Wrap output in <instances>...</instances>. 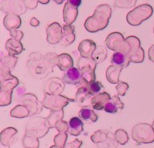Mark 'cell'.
Segmentation results:
<instances>
[{"label":"cell","instance_id":"24","mask_svg":"<svg viewBox=\"0 0 154 148\" xmlns=\"http://www.w3.org/2000/svg\"><path fill=\"white\" fill-rule=\"evenodd\" d=\"M111 62L112 65L116 66H119L121 67L122 68H126L129 66L130 59L128 57V55L125 53L119 52V51H116L112 56L111 59Z\"/></svg>","mask_w":154,"mask_h":148},{"label":"cell","instance_id":"49","mask_svg":"<svg viewBox=\"0 0 154 148\" xmlns=\"http://www.w3.org/2000/svg\"><path fill=\"white\" fill-rule=\"evenodd\" d=\"M67 2H69L71 5H72V6L78 7L81 5L82 0H67Z\"/></svg>","mask_w":154,"mask_h":148},{"label":"cell","instance_id":"4","mask_svg":"<svg viewBox=\"0 0 154 148\" xmlns=\"http://www.w3.org/2000/svg\"><path fill=\"white\" fill-rule=\"evenodd\" d=\"M132 139L138 144L152 143L154 142V129L148 123H139L133 127Z\"/></svg>","mask_w":154,"mask_h":148},{"label":"cell","instance_id":"45","mask_svg":"<svg viewBox=\"0 0 154 148\" xmlns=\"http://www.w3.org/2000/svg\"><path fill=\"white\" fill-rule=\"evenodd\" d=\"M23 2L26 5V8L30 10L35 9L38 3V0H23Z\"/></svg>","mask_w":154,"mask_h":148},{"label":"cell","instance_id":"22","mask_svg":"<svg viewBox=\"0 0 154 148\" xmlns=\"http://www.w3.org/2000/svg\"><path fill=\"white\" fill-rule=\"evenodd\" d=\"M84 131V124L80 118L73 117L69 120L68 122V130L67 132L71 135L78 136Z\"/></svg>","mask_w":154,"mask_h":148},{"label":"cell","instance_id":"36","mask_svg":"<svg viewBox=\"0 0 154 148\" xmlns=\"http://www.w3.org/2000/svg\"><path fill=\"white\" fill-rule=\"evenodd\" d=\"M114 136H115L116 141L118 143L121 144V145H125L128 141V135L127 132L125 131V130H117L116 131Z\"/></svg>","mask_w":154,"mask_h":148},{"label":"cell","instance_id":"52","mask_svg":"<svg viewBox=\"0 0 154 148\" xmlns=\"http://www.w3.org/2000/svg\"><path fill=\"white\" fill-rule=\"evenodd\" d=\"M53 1H54V2H55V3H56V4H62L63 2H64L65 0H53Z\"/></svg>","mask_w":154,"mask_h":148},{"label":"cell","instance_id":"1","mask_svg":"<svg viewBox=\"0 0 154 148\" xmlns=\"http://www.w3.org/2000/svg\"><path fill=\"white\" fill-rule=\"evenodd\" d=\"M57 58L55 53H48L45 56L40 53H32L26 65L30 74L37 79H43L52 72L54 67L57 65Z\"/></svg>","mask_w":154,"mask_h":148},{"label":"cell","instance_id":"41","mask_svg":"<svg viewBox=\"0 0 154 148\" xmlns=\"http://www.w3.org/2000/svg\"><path fill=\"white\" fill-rule=\"evenodd\" d=\"M128 88H129V85L127 83L120 81L118 83L116 86V91H117L119 96H125Z\"/></svg>","mask_w":154,"mask_h":148},{"label":"cell","instance_id":"9","mask_svg":"<svg viewBox=\"0 0 154 148\" xmlns=\"http://www.w3.org/2000/svg\"><path fill=\"white\" fill-rule=\"evenodd\" d=\"M114 139L112 133L106 130L98 131L91 136V141L97 144L100 148H116L117 143Z\"/></svg>","mask_w":154,"mask_h":148},{"label":"cell","instance_id":"30","mask_svg":"<svg viewBox=\"0 0 154 148\" xmlns=\"http://www.w3.org/2000/svg\"><path fill=\"white\" fill-rule=\"evenodd\" d=\"M17 130L12 127H9L7 129L3 130L1 133V143L2 145L6 146H9L10 143L11 141L12 137L14 136V134H16Z\"/></svg>","mask_w":154,"mask_h":148},{"label":"cell","instance_id":"3","mask_svg":"<svg viewBox=\"0 0 154 148\" xmlns=\"http://www.w3.org/2000/svg\"><path fill=\"white\" fill-rule=\"evenodd\" d=\"M153 9L149 4H141L128 13L126 19L131 26H139L152 15Z\"/></svg>","mask_w":154,"mask_h":148},{"label":"cell","instance_id":"26","mask_svg":"<svg viewBox=\"0 0 154 148\" xmlns=\"http://www.w3.org/2000/svg\"><path fill=\"white\" fill-rule=\"evenodd\" d=\"M19 79L16 77L10 74L8 76L1 79V90L3 91H13L19 85Z\"/></svg>","mask_w":154,"mask_h":148},{"label":"cell","instance_id":"25","mask_svg":"<svg viewBox=\"0 0 154 148\" xmlns=\"http://www.w3.org/2000/svg\"><path fill=\"white\" fill-rule=\"evenodd\" d=\"M73 59L71 55L66 53H63L61 55H58L57 58V66L63 71H67L72 67H73Z\"/></svg>","mask_w":154,"mask_h":148},{"label":"cell","instance_id":"19","mask_svg":"<svg viewBox=\"0 0 154 148\" xmlns=\"http://www.w3.org/2000/svg\"><path fill=\"white\" fill-rule=\"evenodd\" d=\"M75 39V27L72 25H67L65 24L63 26V34L62 38L60 43L61 45L67 46L71 45L74 43Z\"/></svg>","mask_w":154,"mask_h":148},{"label":"cell","instance_id":"15","mask_svg":"<svg viewBox=\"0 0 154 148\" xmlns=\"http://www.w3.org/2000/svg\"><path fill=\"white\" fill-rule=\"evenodd\" d=\"M83 76L80 71L77 67H72L71 69L66 71L63 76V80L64 81L65 83L69 84V85H80L83 82Z\"/></svg>","mask_w":154,"mask_h":148},{"label":"cell","instance_id":"12","mask_svg":"<svg viewBox=\"0 0 154 148\" xmlns=\"http://www.w3.org/2000/svg\"><path fill=\"white\" fill-rule=\"evenodd\" d=\"M64 81L63 79L57 77H52L46 81L43 91L44 93L48 95H60L64 91Z\"/></svg>","mask_w":154,"mask_h":148},{"label":"cell","instance_id":"35","mask_svg":"<svg viewBox=\"0 0 154 148\" xmlns=\"http://www.w3.org/2000/svg\"><path fill=\"white\" fill-rule=\"evenodd\" d=\"M12 100V91H0V106L5 107L11 104Z\"/></svg>","mask_w":154,"mask_h":148},{"label":"cell","instance_id":"23","mask_svg":"<svg viewBox=\"0 0 154 148\" xmlns=\"http://www.w3.org/2000/svg\"><path fill=\"white\" fill-rule=\"evenodd\" d=\"M122 67L116 65H111L106 71V78L109 83L112 84L118 83L120 82V75L122 71Z\"/></svg>","mask_w":154,"mask_h":148},{"label":"cell","instance_id":"48","mask_svg":"<svg viewBox=\"0 0 154 148\" xmlns=\"http://www.w3.org/2000/svg\"><path fill=\"white\" fill-rule=\"evenodd\" d=\"M149 59L151 62H154V45L151 46L149 49Z\"/></svg>","mask_w":154,"mask_h":148},{"label":"cell","instance_id":"29","mask_svg":"<svg viewBox=\"0 0 154 148\" xmlns=\"http://www.w3.org/2000/svg\"><path fill=\"white\" fill-rule=\"evenodd\" d=\"M107 55H108V50L103 46H96V50L94 51L91 58L98 64L106 59Z\"/></svg>","mask_w":154,"mask_h":148},{"label":"cell","instance_id":"39","mask_svg":"<svg viewBox=\"0 0 154 148\" xmlns=\"http://www.w3.org/2000/svg\"><path fill=\"white\" fill-rule=\"evenodd\" d=\"M136 2L137 0H115V6L118 8H131Z\"/></svg>","mask_w":154,"mask_h":148},{"label":"cell","instance_id":"51","mask_svg":"<svg viewBox=\"0 0 154 148\" xmlns=\"http://www.w3.org/2000/svg\"><path fill=\"white\" fill-rule=\"evenodd\" d=\"M38 1L39 3L43 5L48 4V3H49V2H50V0H38Z\"/></svg>","mask_w":154,"mask_h":148},{"label":"cell","instance_id":"38","mask_svg":"<svg viewBox=\"0 0 154 148\" xmlns=\"http://www.w3.org/2000/svg\"><path fill=\"white\" fill-rule=\"evenodd\" d=\"M88 86L89 91L91 93V95H96L97 94L100 93V91L103 88V84L99 81H94L91 83H88Z\"/></svg>","mask_w":154,"mask_h":148},{"label":"cell","instance_id":"11","mask_svg":"<svg viewBox=\"0 0 154 148\" xmlns=\"http://www.w3.org/2000/svg\"><path fill=\"white\" fill-rule=\"evenodd\" d=\"M88 84V83L83 79V82L79 85L75 96V101H76L78 105L82 108H88L91 107V98L94 95H91L89 91Z\"/></svg>","mask_w":154,"mask_h":148},{"label":"cell","instance_id":"10","mask_svg":"<svg viewBox=\"0 0 154 148\" xmlns=\"http://www.w3.org/2000/svg\"><path fill=\"white\" fill-rule=\"evenodd\" d=\"M0 8L4 13L17 15L24 14L27 9L23 0H0Z\"/></svg>","mask_w":154,"mask_h":148},{"label":"cell","instance_id":"7","mask_svg":"<svg viewBox=\"0 0 154 148\" xmlns=\"http://www.w3.org/2000/svg\"><path fill=\"white\" fill-rule=\"evenodd\" d=\"M96 63L92 58L80 57L77 62V68L80 71L84 81L88 83H91L96 81Z\"/></svg>","mask_w":154,"mask_h":148},{"label":"cell","instance_id":"31","mask_svg":"<svg viewBox=\"0 0 154 148\" xmlns=\"http://www.w3.org/2000/svg\"><path fill=\"white\" fill-rule=\"evenodd\" d=\"M63 110H51V114L48 116L47 118V120H48V123H49V126H50L51 128H53L55 127L56 122H59L60 120L63 119Z\"/></svg>","mask_w":154,"mask_h":148},{"label":"cell","instance_id":"13","mask_svg":"<svg viewBox=\"0 0 154 148\" xmlns=\"http://www.w3.org/2000/svg\"><path fill=\"white\" fill-rule=\"evenodd\" d=\"M22 103L25 105L30 110V116L40 113L43 109V103L37 99L34 94L27 93L23 95L21 98Z\"/></svg>","mask_w":154,"mask_h":148},{"label":"cell","instance_id":"28","mask_svg":"<svg viewBox=\"0 0 154 148\" xmlns=\"http://www.w3.org/2000/svg\"><path fill=\"white\" fill-rule=\"evenodd\" d=\"M11 116L18 119H23L30 116V110L25 105H17L11 110Z\"/></svg>","mask_w":154,"mask_h":148},{"label":"cell","instance_id":"27","mask_svg":"<svg viewBox=\"0 0 154 148\" xmlns=\"http://www.w3.org/2000/svg\"><path fill=\"white\" fill-rule=\"evenodd\" d=\"M79 117L86 122H95L98 120V115L90 108H82L79 111Z\"/></svg>","mask_w":154,"mask_h":148},{"label":"cell","instance_id":"55","mask_svg":"<svg viewBox=\"0 0 154 148\" xmlns=\"http://www.w3.org/2000/svg\"><path fill=\"white\" fill-rule=\"evenodd\" d=\"M153 33H154V27H153Z\"/></svg>","mask_w":154,"mask_h":148},{"label":"cell","instance_id":"33","mask_svg":"<svg viewBox=\"0 0 154 148\" xmlns=\"http://www.w3.org/2000/svg\"><path fill=\"white\" fill-rule=\"evenodd\" d=\"M18 61V58L12 55H7V56H2L1 59V67H5L11 71L14 69L15 65Z\"/></svg>","mask_w":154,"mask_h":148},{"label":"cell","instance_id":"2","mask_svg":"<svg viewBox=\"0 0 154 148\" xmlns=\"http://www.w3.org/2000/svg\"><path fill=\"white\" fill-rule=\"evenodd\" d=\"M112 16V8L108 4H101L94 11L92 16L88 17L85 20L84 27L90 33H96L97 31L105 29L108 25Z\"/></svg>","mask_w":154,"mask_h":148},{"label":"cell","instance_id":"54","mask_svg":"<svg viewBox=\"0 0 154 148\" xmlns=\"http://www.w3.org/2000/svg\"><path fill=\"white\" fill-rule=\"evenodd\" d=\"M152 127H153V129H154V120H153V122H152Z\"/></svg>","mask_w":154,"mask_h":148},{"label":"cell","instance_id":"21","mask_svg":"<svg viewBox=\"0 0 154 148\" xmlns=\"http://www.w3.org/2000/svg\"><path fill=\"white\" fill-rule=\"evenodd\" d=\"M22 20L19 15L14 14H7L3 19V25L7 31L16 30L21 26Z\"/></svg>","mask_w":154,"mask_h":148},{"label":"cell","instance_id":"50","mask_svg":"<svg viewBox=\"0 0 154 148\" xmlns=\"http://www.w3.org/2000/svg\"><path fill=\"white\" fill-rule=\"evenodd\" d=\"M39 21H38V19L33 17V18H31V20H30V24H31V26H34V27H36V26H38L39 25Z\"/></svg>","mask_w":154,"mask_h":148},{"label":"cell","instance_id":"32","mask_svg":"<svg viewBox=\"0 0 154 148\" xmlns=\"http://www.w3.org/2000/svg\"><path fill=\"white\" fill-rule=\"evenodd\" d=\"M23 145L25 148H38L39 142L37 137L26 133L23 139Z\"/></svg>","mask_w":154,"mask_h":148},{"label":"cell","instance_id":"47","mask_svg":"<svg viewBox=\"0 0 154 148\" xmlns=\"http://www.w3.org/2000/svg\"><path fill=\"white\" fill-rule=\"evenodd\" d=\"M82 145V141H79L78 139H75L74 141L71 142L65 145L64 148H79Z\"/></svg>","mask_w":154,"mask_h":148},{"label":"cell","instance_id":"34","mask_svg":"<svg viewBox=\"0 0 154 148\" xmlns=\"http://www.w3.org/2000/svg\"><path fill=\"white\" fill-rule=\"evenodd\" d=\"M125 40L129 43L130 47H131L130 52L128 53V55H127L128 57V56H131L133 54H135L137 50H139L140 47V39L137 37L133 35L128 36V37L125 38Z\"/></svg>","mask_w":154,"mask_h":148},{"label":"cell","instance_id":"37","mask_svg":"<svg viewBox=\"0 0 154 148\" xmlns=\"http://www.w3.org/2000/svg\"><path fill=\"white\" fill-rule=\"evenodd\" d=\"M130 59V62H134V63H141L144 62V49L140 47V49L137 52L133 54L131 56H128Z\"/></svg>","mask_w":154,"mask_h":148},{"label":"cell","instance_id":"46","mask_svg":"<svg viewBox=\"0 0 154 148\" xmlns=\"http://www.w3.org/2000/svg\"><path fill=\"white\" fill-rule=\"evenodd\" d=\"M111 100L112 101L113 103H115L116 107H118V109H120V110H122L125 107V104L122 103V101L120 100V97L119 95H114L112 96V98H111Z\"/></svg>","mask_w":154,"mask_h":148},{"label":"cell","instance_id":"14","mask_svg":"<svg viewBox=\"0 0 154 148\" xmlns=\"http://www.w3.org/2000/svg\"><path fill=\"white\" fill-rule=\"evenodd\" d=\"M47 33V41L49 44H56L60 43L62 38L63 28L60 23L56 22L48 25L46 30Z\"/></svg>","mask_w":154,"mask_h":148},{"label":"cell","instance_id":"44","mask_svg":"<svg viewBox=\"0 0 154 148\" xmlns=\"http://www.w3.org/2000/svg\"><path fill=\"white\" fill-rule=\"evenodd\" d=\"M10 35L11 36V38H15L17 40L21 41V39L23 38L24 34L23 31H21L20 30H12V31H10Z\"/></svg>","mask_w":154,"mask_h":148},{"label":"cell","instance_id":"6","mask_svg":"<svg viewBox=\"0 0 154 148\" xmlns=\"http://www.w3.org/2000/svg\"><path fill=\"white\" fill-rule=\"evenodd\" d=\"M50 128L47 119L42 117L32 118L26 124V133L37 138H42L48 133Z\"/></svg>","mask_w":154,"mask_h":148},{"label":"cell","instance_id":"17","mask_svg":"<svg viewBox=\"0 0 154 148\" xmlns=\"http://www.w3.org/2000/svg\"><path fill=\"white\" fill-rule=\"evenodd\" d=\"M96 44L91 39H84L79 43L78 50L81 57L91 58L96 50Z\"/></svg>","mask_w":154,"mask_h":148},{"label":"cell","instance_id":"5","mask_svg":"<svg viewBox=\"0 0 154 148\" xmlns=\"http://www.w3.org/2000/svg\"><path fill=\"white\" fill-rule=\"evenodd\" d=\"M105 44L110 50L125 53L126 55H128L131 50L130 44L125 40L124 35L120 32L109 34L105 39Z\"/></svg>","mask_w":154,"mask_h":148},{"label":"cell","instance_id":"18","mask_svg":"<svg viewBox=\"0 0 154 148\" xmlns=\"http://www.w3.org/2000/svg\"><path fill=\"white\" fill-rule=\"evenodd\" d=\"M111 99L110 95L107 92H100L94 95L91 98V107L94 110H103L104 106Z\"/></svg>","mask_w":154,"mask_h":148},{"label":"cell","instance_id":"16","mask_svg":"<svg viewBox=\"0 0 154 148\" xmlns=\"http://www.w3.org/2000/svg\"><path fill=\"white\" fill-rule=\"evenodd\" d=\"M78 16V7L71 5L68 2L64 4L63 11V18L65 23L67 25H72Z\"/></svg>","mask_w":154,"mask_h":148},{"label":"cell","instance_id":"42","mask_svg":"<svg viewBox=\"0 0 154 148\" xmlns=\"http://www.w3.org/2000/svg\"><path fill=\"white\" fill-rule=\"evenodd\" d=\"M103 110H105L107 113H110V114H115V113H117L118 107H116L115 103H113L112 101L109 100L108 103H106L105 106H104V108Z\"/></svg>","mask_w":154,"mask_h":148},{"label":"cell","instance_id":"40","mask_svg":"<svg viewBox=\"0 0 154 148\" xmlns=\"http://www.w3.org/2000/svg\"><path fill=\"white\" fill-rule=\"evenodd\" d=\"M67 135L66 133H59L57 135H55V139H54V143L56 146L64 147L65 143L67 141Z\"/></svg>","mask_w":154,"mask_h":148},{"label":"cell","instance_id":"8","mask_svg":"<svg viewBox=\"0 0 154 148\" xmlns=\"http://www.w3.org/2000/svg\"><path fill=\"white\" fill-rule=\"evenodd\" d=\"M75 99L69 98L61 95H48L44 94L43 106L51 110H60L65 107L70 102H74Z\"/></svg>","mask_w":154,"mask_h":148},{"label":"cell","instance_id":"20","mask_svg":"<svg viewBox=\"0 0 154 148\" xmlns=\"http://www.w3.org/2000/svg\"><path fill=\"white\" fill-rule=\"evenodd\" d=\"M5 48L8 52V55L14 56L21 54L23 51L24 48L22 43L15 38H9L5 43Z\"/></svg>","mask_w":154,"mask_h":148},{"label":"cell","instance_id":"43","mask_svg":"<svg viewBox=\"0 0 154 148\" xmlns=\"http://www.w3.org/2000/svg\"><path fill=\"white\" fill-rule=\"evenodd\" d=\"M55 127L57 129V131L60 132V133H65V132L67 131V130H68V124H67V122H65V121L60 120L59 122H56Z\"/></svg>","mask_w":154,"mask_h":148},{"label":"cell","instance_id":"53","mask_svg":"<svg viewBox=\"0 0 154 148\" xmlns=\"http://www.w3.org/2000/svg\"><path fill=\"white\" fill-rule=\"evenodd\" d=\"M50 148H64V147H62V146H56V145H55V146H52Z\"/></svg>","mask_w":154,"mask_h":148}]
</instances>
